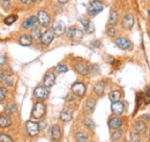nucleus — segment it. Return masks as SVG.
<instances>
[{
    "instance_id": "obj_7",
    "label": "nucleus",
    "mask_w": 150,
    "mask_h": 142,
    "mask_svg": "<svg viewBox=\"0 0 150 142\" xmlns=\"http://www.w3.org/2000/svg\"><path fill=\"white\" fill-rule=\"evenodd\" d=\"M37 22L42 27H49L51 23V18L45 11H39L37 14Z\"/></svg>"
},
{
    "instance_id": "obj_19",
    "label": "nucleus",
    "mask_w": 150,
    "mask_h": 142,
    "mask_svg": "<svg viewBox=\"0 0 150 142\" xmlns=\"http://www.w3.org/2000/svg\"><path fill=\"white\" fill-rule=\"evenodd\" d=\"M65 30H66L65 24H64L61 21H57L56 23H54V26H53V29H52V31H53L54 35H57V36H61L65 33Z\"/></svg>"
},
{
    "instance_id": "obj_11",
    "label": "nucleus",
    "mask_w": 150,
    "mask_h": 142,
    "mask_svg": "<svg viewBox=\"0 0 150 142\" xmlns=\"http://www.w3.org/2000/svg\"><path fill=\"white\" fill-rule=\"evenodd\" d=\"M56 83V74L52 72H47L43 79V86L46 88H51L53 87Z\"/></svg>"
},
{
    "instance_id": "obj_39",
    "label": "nucleus",
    "mask_w": 150,
    "mask_h": 142,
    "mask_svg": "<svg viewBox=\"0 0 150 142\" xmlns=\"http://www.w3.org/2000/svg\"><path fill=\"white\" fill-rule=\"evenodd\" d=\"M6 64V57L4 54H0V68Z\"/></svg>"
},
{
    "instance_id": "obj_27",
    "label": "nucleus",
    "mask_w": 150,
    "mask_h": 142,
    "mask_svg": "<svg viewBox=\"0 0 150 142\" xmlns=\"http://www.w3.org/2000/svg\"><path fill=\"white\" fill-rule=\"evenodd\" d=\"M16 110H18V107H16V104H15L14 102H9V103H7L6 107H5L6 114H8V116L16 113Z\"/></svg>"
},
{
    "instance_id": "obj_14",
    "label": "nucleus",
    "mask_w": 150,
    "mask_h": 142,
    "mask_svg": "<svg viewBox=\"0 0 150 142\" xmlns=\"http://www.w3.org/2000/svg\"><path fill=\"white\" fill-rule=\"evenodd\" d=\"M134 22H135V20H134V16L132 15V14H126V15H124V18H122V27H124V29H126V30H131L132 28H133V26H134Z\"/></svg>"
},
{
    "instance_id": "obj_29",
    "label": "nucleus",
    "mask_w": 150,
    "mask_h": 142,
    "mask_svg": "<svg viewBox=\"0 0 150 142\" xmlns=\"http://www.w3.org/2000/svg\"><path fill=\"white\" fill-rule=\"evenodd\" d=\"M75 139H76V142H88L89 136L86 132H79L75 134Z\"/></svg>"
},
{
    "instance_id": "obj_33",
    "label": "nucleus",
    "mask_w": 150,
    "mask_h": 142,
    "mask_svg": "<svg viewBox=\"0 0 150 142\" xmlns=\"http://www.w3.org/2000/svg\"><path fill=\"white\" fill-rule=\"evenodd\" d=\"M18 20V15H9V16H7V18H5V24H7V26H11V24H13L15 21Z\"/></svg>"
},
{
    "instance_id": "obj_43",
    "label": "nucleus",
    "mask_w": 150,
    "mask_h": 142,
    "mask_svg": "<svg viewBox=\"0 0 150 142\" xmlns=\"http://www.w3.org/2000/svg\"><path fill=\"white\" fill-rule=\"evenodd\" d=\"M143 118H144V119H150V116L149 114H144V116H143Z\"/></svg>"
},
{
    "instance_id": "obj_40",
    "label": "nucleus",
    "mask_w": 150,
    "mask_h": 142,
    "mask_svg": "<svg viewBox=\"0 0 150 142\" xmlns=\"http://www.w3.org/2000/svg\"><path fill=\"white\" fill-rule=\"evenodd\" d=\"M22 4H24V5H30L31 2H33V0H20Z\"/></svg>"
},
{
    "instance_id": "obj_31",
    "label": "nucleus",
    "mask_w": 150,
    "mask_h": 142,
    "mask_svg": "<svg viewBox=\"0 0 150 142\" xmlns=\"http://www.w3.org/2000/svg\"><path fill=\"white\" fill-rule=\"evenodd\" d=\"M121 136H122V129L115 128V129H113L112 134H111V140H112V141H117V140H119Z\"/></svg>"
},
{
    "instance_id": "obj_21",
    "label": "nucleus",
    "mask_w": 150,
    "mask_h": 142,
    "mask_svg": "<svg viewBox=\"0 0 150 142\" xmlns=\"http://www.w3.org/2000/svg\"><path fill=\"white\" fill-rule=\"evenodd\" d=\"M12 125V119L8 114H0V127L7 128Z\"/></svg>"
},
{
    "instance_id": "obj_44",
    "label": "nucleus",
    "mask_w": 150,
    "mask_h": 142,
    "mask_svg": "<svg viewBox=\"0 0 150 142\" xmlns=\"http://www.w3.org/2000/svg\"><path fill=\"white\" fill-rule=\"evenodd\" d=\"M34 2H40V1H43V0H33Z\"/></svg>"
},
{
    "instance_id": "obj_47",
    "label": "nucleus",
    "mask_w": 150,
    "mask_h": 142,
    "mask_svg": "<svg viewBox=\"0 0 150 142\" xmlns=\"http://www.w3.org/2000/svg\"><path fill=\"white\" fill-rule=\"evenodd\" d=\"M6 1H8V0H6Z\"/></svg>"
},
{
    "instance_id": "obj_4",
    "label": "nucleus",
    "mask_w": 150,
    "mask_h": 142,
    "mask_svg": "<svg viewBox=\"0 0 150 142\" xmlns=\"http://www.w3.org/2000/svg\"><path fill=\"white\" fill-rule=\"evenodd\" d=\"M86 90H87V88H86L84 83H82L80 81L75 82L72 86V94L77 96V97H83L86 95Z\"/></svg>"
},
{
    "instance_id": "obj_15",
    "label": "nucleus",
    "mask_w": 150,
    "mask_h": 142,
    "mask_svg": "<svg viewBox=\"0 0 150 142\" xmlns=\"http://www.w3.org/2000/svg\"><path fill=\"white\" fill-rule=\"evenodd\" d=\"M80 22L83 24V27H84V31H86L87 34H93V33L95 31V26L90 20L81 18H80Z\"/></svg>"
},
{
    "instance_id": "obj_13",
    "label": "nucleus",
    "mask_w": 150,
    "mask_h": 142,
    "mask_svg": "<svg viewBox=\"0 0 150 142\" xmlns=\"http://www.w3.org/2000/svg\"><path fill=\"white\" fill-rule=\"evenodd\" d=\"M111 110H112V113L113 114H115V116H120V114H122L124 111H125V104H124V102H120V101L112 102Z\"/></svg>"
},
{
    "instance_id": "obj_26",
    "label": "nucleus",
    "mask_w": 150,
    "mask_h": 142,
    "mask_svg": "<svg viewBox=\"0 0 150 142\" xmlns=\"http://www.w3.org/2000/svg\"><path fill=\"white\" fill-rule=\"evenodd\" d=\"M19 44L22 46H30L33 44V38L30 35H22L19 38Z\"/></svg>"
},
{
    "instance_id": "obj_24",
    "label": "nucleus",
    "mask_w": 150,
    "mask_h": 142,
    "mask_svg": "<svg viewBox=\"0 0 150 142\" xmlns=\"http://www.w3.org/2000/svg\"><path fill=\"white\" fill-rule=\"evenodd\" d=\"M36 23H37V16H30L22 23V28L23 29H29V28L35 27Z\"/></svg>"
},
{
    "instance_id": "obj_32",
    "label": "nucleus",
    "mask_w": 150,
    "mask_h": 142,
    "mask_svg": "<svg viewBox=\"0 0 150 142\" xmlns=\"http://www.w3.org/2000/svg\"><path fill=\"white\" fill-rule=\"evenodd\" d=\"M54 71H56L58 74H62V73H66V72L68 71V67H67L66 65H64V64H59V65L56 66Z\"/></svg>"
},
{
    "instance_id": "obj_8",
    "label": "nucleus",
    "mask_w": 150,
    "mask_h": 142,
    "mask_svg": "<svg viewBox=\"0 0 150 142\" xmlns=\"http://www.w3.org/2000/svg\"><path fill=\"white\" fill-rule=\"evenodd\" d=\"M68 37L72 39V40H82L83 39V31L76 27H71L68 29Z\"/></svg>"
},
{
    "instance_id": "obj_2",
    "label": "nucleus",
    "mask_w": 150,
    "mask_h": 142,
    "mask_svg": "<svg viewBox=\"0 0 150 142\" xmlns=\"http://www.w3.org/2000/svg\"><path fill=\"white\" fill-rule=\"evenodd\" d=\"M45 112H46V107L43 104V102H37L33 107L31 116L35 119H40V118H43L45 116Z\"/></svg>"
},
{
    "instance_id": "obj_1",
    "label": "nucleus",
    "mask_w": 150,
    "mask_h": 142,
    "mask_svg": "<svg viewBox=\"0 0 150 142\" xmlns=\"http://www.w3.org/2000/svg\"><path fill=\"white\" fill-rule=\"evenodd\" d=\"M103 9H104V4L100 0H93V1L89 2L87 12L90 16H95V15L99 14Z\"/></svg>"
},
{
    "instance_id": "obj_46",
    "label": "nucleus",
    "mask_w": 150,
    "mask_h": 142,
    "mask_svg": "<svg viewBox=\"0 0 150 142\" xmlns=\"http://www.w3.org/2000/svg\"><path fill=\"white\" fill-rule=\"evenodd\" d=\"M149 140H150V133H149Z\"/></svg>"
},
{
    "instance_id": "obj_17",
    "label": "nucleus",
    "mask_w": 150,
    "mask_h": 142,
    "mask_svg": "<svg viewBox=\"0 0 150 142\" xmlns=\"http://www.w3.org/2000/svg\"><path fill=\"white\" fill-rule=\"evenodd\" d=\"M147 131V125L143 120H136L134 124V132L137 134H143Z\"/></svg>"
},
{
    "instance_id": "obj_45",
    "label": "nucleus",
    "mask_w": 150,
    "mask_h": 142,
    "mask_svg": "<svg viewBox=\"0 0 150 142\" xmlns=\"http://www.w3.org/2000/svg\"><path fill=\"white\" fill-rule=\"evenodd\" d=\"M148 14H149V16H150V9L148 11Z\"/></svg>"
},
{
    "instance_id": "obj_38",
    "label": "nucleus",
    "mask_w": 150,
    "mask_h": 142,
    "mask_svg": "<svg viewBox=\"0 0 150 142\" xmlns=\"http://www.w3.org/2000/svg\"><path fill=\"white\" fill-rule=\"evenodd\" d=\"M117 34V30H115V28H113L112 26H111V28H109L108 29V35L110 36V37H114Z\"/></svg>"
},
{
    "instance_id": "obj_22",
    "label": "nucleus",
    "mask_w": 150,
    "mask_h": 142,
    "mask_svg": "<svg viewBox=\"0 0 150 142\" xmlns=\"http://www.w3.org/2000/svg\"><path fill=\"white\" fill-rule=\"evenodd\" d=\"M95 107H96V101L94 98H88L84 103V111L88 113H93L95 111Z\"/></svg>"
},
{
    "instance_id": "obj_12",
    "label": "nucleus",
    "mask_w": 150,
    "mask_h": 142,
    "mask_svg": "<svg viewBox=\"0 0 150 142\" xmlns=\"http://www.w3.org/2000/svg\"><path fill=\"white\" fill-rule=\"evenodd\" d=\"M74 68H75V71L77 72L79 74H81V75H87V74L89 73V66H88V64H87L86 61H83V60H80V61L75 62Z\"/></svg>"
},
{
    "instance_id": "obj_37",
    "label": "nucleus",
    "mask_w": 150,
    "mask_h": 142,
    "mask_svg": "<svg viewBox=\"0 0 150 142\" xmlns=\"http://www.w3.org/2000/svg\"><path fill=\"white\" fill-rule=\"evenodd\" d=\"M7 96V89L5 87H0V102H2Z\"/></svg>"
},
{
    "instance_id": "obj_18",
    "label": "nucleus",
    "mask_w": 150,
    "mask_h": 142,
    "mask_svg": "<svg viewBox=\"0 0 150 142\" xmlns=\"http://www.w3.org/2000/svg\"><path fill=\"white\" fill-rule=\"evenodd\" d=\"M60 119L64 123H69L73 119V112L69 109H64L61 111V113H60Z\"/></svg>"
},
{
    "instance_id": "obj_42",
    "label": "nucleus",
    "mask_w": 150,
    "mask_h": 142,
    "mask_svg": "<svg viewBox=\"0 0 150 142\" xmlns=\"http://www.w3.org/2000/svg\"><path fill=\"white\" fill-rule=\"evenodd\" d=\"M58 2H59V4H61V5H64V4L68 2V0H58Z\"/></svg>"
},
{
    "instance_id": "obj_25",
    "label": "nucleus",
    "mask_w": 150,
    "mask_h": 142,
    "mask_svg": "<svg viewBox=\"0 0 150 142\" xmlns=\"http://www.w3.org/2000/svg\"><path fill=\"white\" fill-rule=\"evenodd\" d=\"M118 21H119V15H118V12L115 11V9H111L110 11V15H109V21H108V23L110 24V26H115L117 23H118Z\"/></svg>"
},
{
    "instance_id": "obj_35",
    "label": "nucleus",
    "mask_w": 150,
    "mask_h": 142,
    "mask_svg": "<svg viewBox=\"0 0 150 142\" xmlns=\"http://www.w3.org/2000/svg\"><path fill=\"white\" fill-rule=\"evenodd\" d=\"M84 125L89 128V129H95V123L93 119H90V118H86L84 119Z\"/></svg>"
},
{
    "instance_id": "obj_10",
    "label": "nucleus",
    "mask_w": 150,
    "mask_h": 142,
    "mask_svg": "<svg viewBox=\"0 0 150 142\" xmlns=\"http://www.w3.org/2000/svg\"><path fill=\"white\" fill-rule=\"evenodd\" d=\"M114 43L121 50H129L132 48L131 40L128 38H126V37H118V38L114 39Z\"/></svg>"
},
{
    "instance_id": "obj_5",
    "label": "nucleus",
    "mask_w": 150,
    "mask_h": 142,
    "mask_svg": "<svg viewBox=\"0 0 150 142\" xmlns=\"http://www.w3.org/2000/svg\"><path fill=\"white\" fill-rule=\"evenodd\" d=\"M25 128H27V132L30 136H36L39 131H40V127L38 123L36 121H33V120H28L27 124H25Z\"/></svg>"
},
{
    "instance_id": "obj_16",
    "label": "nucleus",
    "mask_w": 150,
    "mask_h": 142,
    "mask_svg": "<svg viewBox=\"0 0 150 142\" xmlns=\"http://www.w3.org/2000/svg\"><path fill=\"white\" fill-rule=\"evenodd\" d=\"M61 136H62V132H61L60 126L53 125V126L51 127V138H52V140L56 142L59 141V140L61 139Z\"/></svg>"
},
{
    "instance_id": "obj_30",
    "label": "nucleus",
    "mask_w": 150,
    "mask_h": 142,
    "mask_svg": "<svg viewBox=\"0 0 150 142\" xmlns=\"http://www.w3.org/2000/svg\"><path fill=\"white\" fill-rule=\"evenodd\" d=\"M109 97H110L111 102H117V101H120V98H121V92H120L119 90H113V91H111V92H110Z\"/></svg>"
},
{
    "instance_id": "obj_23",
    "label": "nucleus",
    "mask_w": 150,
    "mask_h": 142,
    "mask_svg": "<svg viewBox=\"0 0 150 142\" xmlns=\"http://www.w3.org/2000/svg\"><path fill=\"white\" fill-rule=\"evenodd\" d=\"M94 92L97 96H103L105 92V83L104 82H96L94 86Z\"/></svg>"
},
{
    "instance_id": "obj_3",
    "label": "nucleus",
    "mask_w": 150,
    "mask_h": 142,
    "mask_svg": "<svg viewBox=\"0 0 150 142\" xmlns=\"http://www.w3.org/2000/svg\"><path fill=\"white\" fill-rule=\"evenodd\" d=\"M34 97L36 99H38V101H40V102L45 101L49 97V88H46L44 86H38V87H36L35 90H34Z\"/></svg>"
},
{
    "instance_id": "obj_6",
    "label": "nucleus",
    "mask_w": 150,
    "mask_h": 142,
    "mask_svg": "<svg viewBox=\"0 0 150 142\" xmlns=\"http://www.w3.org/2000/svg\"><path fill=\"white\" fill-rule=\"evenodd\" d=\"M0 82L5 83V86H7V87H13L14 86V77L8 72L1 70L0 71Z\"/></svg>"
},
{
    "instance_id": "obj_28",
    "label": "nucleus",
    "mask_w": 150,
    "mask_h": 142,
    "mask_svg": "<svg viewBox=\"0 0 150 142\" xmlns=\"http://www.w3.org/2000/svg\"><path fill=\"white\" fill-rule=\"evenodd\" d=\"M31 38H33V40H37L40 38V36H42V29L37 27V26H35V27H33V29H31Z\"/></svg>"
},
{
    "instance_id": "obj_34",
    "label": "nucleus",
    "mask_w": 150,
    "mask_h": 142,
    "mask_svg": "<svg viewBox=\"0 0 150 142\" xmlns=\"http://www.w3.org/2000/svg\"><path fill=\"white\" fill-rule=\"evenodd\" d=\"M129 142H140V134L135 133V132H132L129 134Z\"/></svg>"
},
{
    "instance_id": "obj_9",
    "label": "nucleus",
    "mask_w": 150,
    "mask_h": 142,
    "mask_svg": "<svg viewBox=\"0 0 150 142\" xmlns=\"http://www.w3.org/2000/svg\"><path fill=\"white\" fill-rule=\"evenodd\" d=\"M54 39V33L52 30H46L44 34H42L39 40H40V44L44 45V46H47L52 43V40Z\"/></svg>"
},
{
    "instance_id": "obj_41",
    "label": "nucleus",
    "mask_w": 150,
    "mask_h": 142,
    "mask_svg": "<svg viewBox=\"0 0 150 142\" xmlns=\"http://www.w3.org/2000/svg\"><path fill=\"white\" fill-rule=\"evenodd\" d=\"M93 44H94V45H96L95 48H99V46H100V43H99L98 40H95V42L93 43Z\"/></svg>"
},
{
    "instance_id": "obj_36",
    "label": "nucleus",
    "mask_w": 150,
    "mask_h": 142,
    "mask_svg": "<svg viewBox=\"0 0 150 142\" xmlns=\"http://www.w3.org/2000/svg\"><path fill=\"white\" fill-rule=\"evenodd\" d=\"M0 142H13V139L7 134H0Z\"/></svg>"
},
{
    "instance_id": "obj_20",
    "label": "nucleus",
    "mask_w": 150,
    "mask_h": 142,
    "mask_svg": "<svg viewBox=\"0 0 150 142\" xmlns=\"http://www.w3.org/2000/svg\"><path fill=\"white\" fill-rule=\"evenodd\" d=\"M122 125V120L121 118L119 117H112L109 119V127L112 128V129H115V128H120Z\"/></svg>"
}]
</instances>
